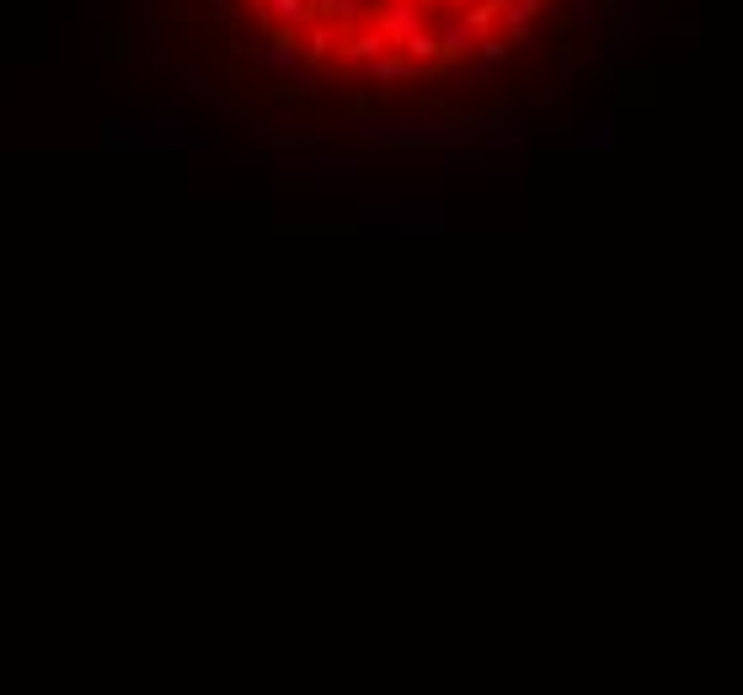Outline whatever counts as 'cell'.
<instances>
[{
  "mask_svg": "<svg viewBox=\"0 0 743 695\" xmlns=\"http://www.w3.org/2000/svg\"><path fill=\"white\" fill-rule=\"evenodd\" d=\"M97 145L102 150H188L198 145L188 118L161 113V118H139V113H107L97 123Z\"/></svg>",
  "mask_w": 743,
  "mask_h": 695,
  "instance_id": "1",
  "label": "cell"
},
{
  "mask_svg": "<svg viewBox=\"0 0 743 695\" xmlns=\"http://www.w3.org/2000/svg\"><path fill=\"white\" fill-rule=\"evenodd\" d=\"M236 166H268V172L284 177H359L369 172V156L359 150H236L230 156Z\"/></svg>",
  "mask_w": 743,
  "mask_h": 695,
  "instance_id": "2",
  "label": "cell"
},
{
  "mask_svg": "<svg viewBox=\"0 0 743 695\" xmlns=\"http://www.w3.org/2000/svg\"><path fill=\"white\" fill-rule=\"evenodd\" d=\"M647 11H653V0H610V43L605 49L615 54H626V49H637V43L647 38Z\"/></svg>",
  "mask_w": 743,
  "mask_h": 695,
  "instance_id": "3",
  "label": "cell"
},
{
  "mask_svg": "<svg viewBox=\"0 0 743 695\" xmlns=\"http://www.w3.org/2000/svg\"><path fill=\"white\" fill-rule=\"evenodd\" d=\"M423 22H428V17L412 6V0H391V6H369V27H375V33H380L385 43H391V49H396V43L407 38V33H417Z\"/></svg>",
  "mask_w": 743,
  "mask_h": 695,
  "instance_id": "4",
  "label": "cell"
},
{
  "mask_svg": "<svg viewBox=\"0 0 743 695\" xmlns=\"http://www.w3.org/2000/svg\"><path fill=\"white\" fill-rule=\"evenodd\" d=\"M482 150H487V161H524V150H530V118L524 113H508L492 134H482Z\"/></svg>",
  "mask_w": 743,
  "mask_h": 695,
  "instance_id": "5",
  "label": "cell"
},
{
  "mask_svg": "<svg viewBox=\"0 0 743 695\" xmlns=\"http://www.w3.org/2000/svg\"><path fill=\"white\" fill-rule=\"evenodd\" d=\"M433 38H439V54L444 59H471L476 43H482L487 33L476 22H466L460 11H444V22H439V33H433Z\"/></svg>",
  "mask_w": 743,
  "mask_h": 695,
  "instance_id": "6",
  "label": "cell"
},
{
  "mask_svg": "<svg viewBox=\"0 0 743 695\" xmlns=\"http://www.w3.org/2000/svg\"><path fill=\"white\" fill-rule=\"evenodd\" d=\"M391 230H401V236H439L444 230V204L439 198H407Z\"/></svg>",
  "mask_w": 743,
  "mask_h": 695,
  "instance_id": "7",
  "label": "cell"
},
{
  "mask_svg": "<svg viewBox=\"0 0 743 695\" xmlns=\"http://www.w3.org/2000/svg\"><path fill=\"white\" fill-rule=\"evenodd\" d=\"M359 81H375V86H385V81H428V75H423V65H412V59H401V54L391 49V54L369 59V65L359 70Z\"/></svg>",
  "mask_w": 743,
  "mask_h": 695,
  "instance_id": "8",
  "label": "cell"
},
{
  "mask_svg": "<svg viewBox=\"0 0 743 695\" xmlns=\"http://www.w3.org/2000/svg\"><path fill=\"white\" fill-rule=\"evenodd\" d=\"M241 59H246V65H257V70H300V65H305L300 49H273L268 38L241 43Z\"/></svg>",
  "mask_w": 743,
  "mask_h": 695,
  "instance_id": "9",
  "label": "cell"
},
{
  "mask_svg": "<svg viewBox=\"0 0 743 695\" xmlns=\"http://www.w3.org/2000/svg\"><path fill=\"white\" fill-rule=\"evenodd\" d=\"M332 49H337V38H332V22H311V27H300V59H305V65L327 70Z\"/></svg>",
  "mask_w": 743,
  "mask_h": 695,
  "instance_id": "10",
  "label": "cell"
},
{
  "mask_svg": "<svg viewBox=\"0 0 743 695\" xmlns=\"http://www.w3.org/2000/svg\"><path fill=\"white\" fill-rule=\"evenodd\" d=\"M540 6H546V0H503V33L498 38L524 43V38H530V22L540 17Z\"/></svg>",
  "mask_w": 743,
  "mask_h": 695,
  "instance_id": "11",
  "label": "cell"
},
{
  "mask_svg": "<svg viewBox=\"0 0 743 695\" xmlns=\"http://www.w3.org/2000/svg\"><path fill=\"white\" fill-rule=\"evenodd\" d=\"M615 123H621V113H615V107H605L599 118L583 123V134L572 139V150H615Z\"/></svg>",
  "mask_w": 743,
  "mask_h": 695,
  "instance_id": "12",
  "label": "cell"
},
{
  "mask_svg": "<svg viewBox=\"0 0 743 695\" xmlns=\"http://www.w3.org/2000/svg\"><path fill=\"white\" fill-rule=\"evenodd\" d=\"M621 86H626V91H621V102H626V107H637V102L647 107V102L658 97V70H647V65H642V70H626V75H621Z\"/></svg>",
  "mask_w": 743,
  "mask_h": 695,
  "instance_id": "13",
  "label": "cell"
},
{
  "mask_svg": "<svg viewBox=\"0 0 743 695\" xmlns=\"http://www.w3.org/2000/svg\"><path fill=\"white\" fill-rule=\"evenodd\" d=\"M396 54H401V59H412V65H423V70H428L433 59H439V38H433L428 27H417V33H407V38L396 43Z\"/></svg>",
  "mask_w": 743,
  "mask_h": 695,
  "instance_id": "14",
  "label": "cell"
},
{
  "mask_svg": "<svg viewBox=\"0 0 743 695\" xmlns=\"http://www.w3.org/2000/svg\"><path fill=\"white\" fill-rule=\"evenodd\" d=\"M268 17L278 27H311L316 22V6H311V0H268Z\"/></svg>",
  "mask_w": 743,
  "mask_h": 695,
  "instance_id": "15",
  "label": "cell"
},
{
  "mask_svg": "<svg viewBox=\"0 0 743 695\" xmlns=\"http://www.w3.org/2000/svg\"><path fill=\"white\" fill-rule=\"evenodd\" d=\"M439 166H455V172H487V150H476V145H455V150H439V156H433Z\"/></svg>",
  "mask_w": 743,
  "mask_h": 695,
  "instance_id": "16",
  "label": "cell"
},
{
  "mask_svg": "<svg viewBox=\"0 0 743 695\" xmlns=\"http://www.w3.org/2000/svg\"><path fill=\"white\" fill-rule=\"evenodd\" d=\"M311 6H316V22H337V27L359 22V0H311Z\"/></svg>",
  "mask_w": 743,
  "mask_h": 695,
  "instance_id": "17",
  "label": "cell"
},
{
  "mask_svg": "<svg viewBox=\"0 0 743 695\" xmlns=\"http://www.w3.org/2000/svg\"><path fill=\"white\" fill-rule=\"evenodd\" d=\"M508 54H514V43H508V38H498V33H487L482 43H476V65H482V70H498V65H508Z\"/></svg>",
  "mask_w": 743,
  "mask_h": 695,
  "instance_id": "18",
  "label": "cell"
},
{
  "mask_svg": "<svg viewBox=\"0 0 743 695\" xmlns=\"http://www.w3.org/2000/svg\"><path fill=\"white\" fill-rule=\"evenodd\" d=\"M567 17H572V27H583L588 38H599V17H594V0H567Z\"/></svg>",
  "mask_w": 743,
  "mask_h": 695,
  "instance_id": "19",
  "label": "cell"
},
{
  "mask_svg": "<svg viewBox=\"0 0 743 695\" xmlns=\"http://www.w3.org/2000/svg\"><path fill=\"white\" fill-rule=\"evenodd\" d=\"M663 38H679V43H695L701 38V22H658Z\"/></svg>",
  "mask_w": 743,
  "mask_h": 695,
  "instance_id": "20",
  "label": "cell"
},
{
  "mask_svg": "<svg viewBox=\"0 0 743 695\" xmlns=\"http://www.w3.org/2000/svg\"><path fill=\"white\" fill-rule=\"evenodd\" d=\"M204 17L209 22H230V17H236V0H204Z\"/></svg>",
  "mask_w": 743,
  "mask_h": 695,
  "instance_id": "21",
  "label": "cell"
},
{
  "mask_svg": "<svg viewBox=\"0 0 743 695\" xmlns=\"http://www.w3.org/2000/svg\"><path fill=\"white\" fill-rule=\"evenodd\" d=\"M273 97H278V102H311L316 91H311V86H294V81H289V86H273Z\"/></svg>",
  "mask_w": 743,
  "mask_h": 695,
  "instance_id": "22",
  "label": "cell"
},
{
  "mask_svg": "<svg viewBox=\"0 0 743 695\" xmlns=\"http://www.w3.org/2000/svg\"><path fill=\"white\" fill-rule=\"evenodd\" d=\"M182 107H188V97H182V91H166V97H161V113H177V118H182Z\"/></svg>",
  "mask_w": 743,
  "mask_h": 695,
  "instance_id": "23",
  "label": "cell"
},
{
  "mask_svg": "<svg viewBox=\"0 0 743 695\" xmlns=\"http://www.w3.org/2000/svg\"><path fill=\"white\" fill-rule=\"evenodd\" d=\"M172 81H177V86H188V81H198V70H193V65H177V70H172Z\"/></svg>",
  "mask_w": 743,
  "mask_h": 695,
  "instance_id": "24",
  "label": "cell"
},
{
  "mask_svg": "<svg viewBox=\"0 0 743 695\" xmlns=\"http://www.w3.org/2000/svg\"><path fill=\"white\" fill-rule=\"evenodd\" d=\"M412 6H417V11H423V17H433V11H439V6H444V0H412Z\"/></svg>",
  "mask_w": 743,
  "mask_h": 695,
  "instance_id": "25",
  "label": "cell"
},
{
  "mask_svg": "<svg viewBox=\"0 0 743 695\" xmlns=\"http://www.w3.org/2000/svg\"><path fill=\"white\" fill-rule=\"evenodd\" d=\"M86 17H91V22L102 17V0H86Z\"/></svg>",
  "mask_w": 743,
  "mask_h": 695,
  "instance_id": "26",
  "label": "cell"
},
{
  "mask_svg": "<svg viewBox=\"0 0 743 695\" xmlns=\"http://www.w3.org/2000/svg\"><path fill=\"white\" fill-rule=\"evenodd\" d=\"M466 6H476V0H450V6H444V11H466Z\"/></svg>",
  "mask_w": 743,
  "mask_h": 695,
  "instance_id": "27",
  "label": "cell"
}]
</instances>
